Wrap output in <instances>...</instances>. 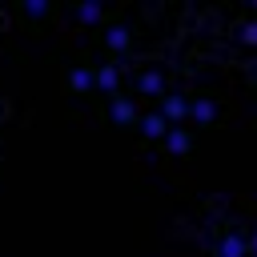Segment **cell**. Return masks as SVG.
<instances>
[{
	"mask_svg": "<svg viewBox=\"0 0 257 257\" xmlns=\"http://www.w3.org/2000/svg\"><path fill=\"white\" fill-rule=\"evenodd\" d=\"M104 44H108V48H116V52H120V48H128V28H124V24H112V28L104 32Z\"/></svg>",
	"mask_w": 257,
	"mask_h": 257,
	"instance_id": "cell-11",
	"label": "cell"
},
{
	"mask_svg": "<svg viewBox=\"0 0 257 257\" xmlns=\"http://www.w3.org/2000/svg\"><path fill=\"white\" fill-rule=\"evenodd\" d=\"M249 253L257 257V229H253V237H249Z\"/></svg>",
	"mask_w": 257,
	"mask_h": 257,
	"instance_id": "cell-14",
	"label": "cell"
},
{
	"mask_svg": "<svg viewBox=\"0 0 257 257\" xmlns=\"http://www.w3.org/2000/svg\"><path fill=\"white\" fill-rule=\"evenodd\" d=\"M161 116L169 120V124H181V120H189V108H193V100H185V96H177V92H169V96H161Z\"/></svg>",
	"mask_w": 257,
	"mask_h": 257,
	"instance_id": "cell-1",
	"label": "cell"
},
{
	"mask_svg": "<svg viewBox=\"0 0 257 257\" xmlns=\"http://www.w3.org/2000/svg\"><path fill=\"white\" fill-rule=\"evenodd\" d=\"M137 124H141V133H145L149 141H165V137H169V128H173V124L161 116V108H153V112H141V120H137Z\"/></svg>",
	"mask_w": 257,
	"mask_h": 257,
	"instance_id": "cell-2",
	"label": "cell"
},
{
	"mask_svg": "<svg viewBox=\"0 0 257 257\" xmlns=\"http://www.w3.org/2000/svg\"><path fill=\"white\" fill-rule=\"evenodd\" d=\"M104 16V4H96V0H84V4H76V20H84V24H96Z\"/></svg>",
	"mask_w": 257,
	"mask_h": 257,
	"instance_id": "cell-10",
	"label": "cell"
},
{
	"mask_svg": "<svg viewBox=\"0 0 257 257\" xmlns=\"http://www.w3.org/2000/svg\"><path fill=\"white\" fill-rule=\"evenodd\" d=\"M241 40H245L249 48H257V20H249V24L241 28Z\"/></svg>",
	"mask_w": 257,
	"mask_h": 257,
	"instance_id": "cell-12",
	"label": "cell"
},
{
	"mask_svg": "<svg viewBox=\"0 0 257 257\" xmlns=\"http://www.w3.org/2000/svg\"><path fill=\"white\" fill-rule=\"evenodd\" d=\"M68 84H72L76 92H88V88L96 84V72H92V68H72V72H68Z\"/></svg>",
	"mask_w": 257,
	"mask_h": 257,
	"instance_id": "cell-9",
	"label": "cell"
},
{
	"mask_svg": "<svg viewBox=\"0 0 257 257\" xmlns=\"http://www.w3.org/2000/svg\"><path fill=\"white\" fill-rule=\"evenodd\" d=\"M245 253H249V237H241V233H225L217 245V257H245Z\"/></svg>",
	"mask_w": 257,
	"mask_h": 257,
	"instance_id": "cell-5",
	"label": "cell"
},
{
	"mask_svg": "<svg viewBox=\"0 0 257 257\" xmlns=\"http://www.w3.org/2000/svg\"><path fill=\"white\" fill-rule=\"evenodd\" d=\"M165 149H169L173 157H185V153L193 149V137H189V128H185V124H173V128H169V137H165Z\"/></svg>",
	"mask_w": 257,
	"mask_h": 257,
	"instance_id": "cell-3",
	"label": "cell"
},
{
	"mask_svg": "<svg viewBox=\"0 0 257 257\" xmlns=\"http://www.w3.org/2000/svg\"><path fill=\"white\" fill-rule=\"evenodd\" d=\"M253 12H257V0H253Z\"/></svg>",
	"mask_w": 257,
	"mask_h": 257,
	"instance_id": "cell-15",
	"label": "cell"
},
{
	"mask_svg": "<svg viewBox=\"0 0 257 257\" xmlns=\"http://www.w3.org/2000/svg\"><path fill=\"white\" fill-rule=\"evenodd\" d=\"M137 88H141L145 96H161V92H165V76H161L157 68H149V72H141V80H137Z\"/></svg>",
	"mask_w": 257,
	"mask_h": 257,
	"instance_id": "cell-7",
	"label": "cell"
},
{
	"mask_svg": "<svg viewBox=\"0 0 257 257\" xmlns=\"http://www.w3.org/2000/svg\"><path fill=\"white\" fill-rule=\"evenodd\" d=\"M24 12H28V16H44V12H48V0H28Z\"/></svg>",
	"mask_w": 257,
	"mask_h": 257,
	"instance_id": "cell-13",
	"label": "cell"
},
{
	"mask_svg": "<svg viewBox=\"0 0 257 257\" xmlns=\"http://www.w3.org/2000/svg\"><path fill=\"white\" fill-rule=\"evenodd\" d=\"M116 84H120V68H116V64H100V68H96V88L116 96Z\"/></svg>",
	"mask_w": 257,
	"mask_h": 257,
	"instance_id": "cell-6",
	"label": "cell"
},
{
	"mask_svg": "<svg viewBox=\"0 0 257 257\" xmlns=\"http://www.w3.org/2000/svg\"><path fill=\"white\" fill-rule=\"evenodd\" d=\"M189 116H193L197 124H213V116H217V104L201 96V100H193V108H189Z\"/></svg>",
	"mask_w": 257,
	"mask_h": 257,
	"instance_id": "cell-8",
	"label": "cell"
},
{
	"mask_svg": "<svg viewBox=\"0 0 257 257\" xmlns=\"http://www.w3.org/2000/svg\"><path fill=\"white\" fill-rule=\"evenodd\" d=\"M108 116H112L116 124H133V120H141L137 104H133V100H124V96H112V104H108Z\"/></svg>",
	"mask_w": 257,
	"mask_h": 257,
	"instance_id": "cell-4",
	"label": "cell"
}]
</instances>
